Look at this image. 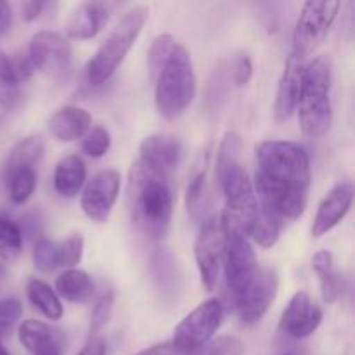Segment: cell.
<instances>
[{"mask_svg":"<svg viewBox=\"0 0 355 355\" xmlns=\"http://www.w3.org/2000/svg\"><path fill=\"white\" fill-rule=\"evenodd\" d=\"M255 194L281 220L304 215L311 189V156L293 141H263L255 148Z\"/></svg>","mask_w":355,"mask_h":355,"instance_id":"obj_1","label":"cell"},{"mask_svg":"<svg viewBox=\"0 0 355 355\" xmlns=\"http://www.w3.org/2000/svg\"><path fill=\"white\" fill-rule=\"evenodd\" d=\"M173 191L168 179L156 175L141 162L128 173V203L135 225L153 241H159L170 231L173 215Z\"/></svg>","mask_w":355,"mask_h":355,"instance_id":"obj_2","label":"cell"},{"mask_svg":"<svg viewBox=\"0 0 355 355\" xmlns=\"http://www.w3.org/2000/svg\"><path fill=\"white\" fill-rule=\"evenodd\" d=\"M148 9L144 6H135L123 14L114 24L106 40L99 45L96 54L87 62V82L92 87H101L116 73L123 59L134 47L135 40L141 35L146 21Z\"/></svg>","mask_w":355,"mask_h":355,"instance_id":"obj_3","label":"cell"},{"mask_svg":"<svg viewBox=\"0 0 355 355\" xmlns=\"http://www.w3.org/2000/svg\"><path fill=\"white\" fill-rule=\"evenodd\" d=\"M331 66L326 58H315L305 64L304 87L298 103V121L304 135L318 139L331 127Z\"/></svg>","mask_w":355,"mask_h":355,"instance_id":"obj_4","label":"cell"},{"mask_svg":"<svg viewBox=\"0 0 355 355\" xmlns=\"http://www.w3.org/2000/svg\"><path fill=\"white\" fill-rule=\"evenodd\" d=\"M196 96V75L193 59L184 45L175 51L163 66L155 82V103L159 114L168 120L180 116Z\"/></svg>","mask_w":355,"mask_h":355,"instance_id":"obj_5","label":"cell"},{"mask_svg":"<svg viewBox=\"0 0 355 355\" xmlns=\"http://www.w3.org/2000/svg\"><path fill=\"white\" fill-rule=\"evenodd\" d=\"M222 234H224V262L225 279L231 290L232 298L239 297L243 291L248 288L253 277L259 272V263H257L255 252L252 248V243L243 234L236 225L231 222L220 218Z\"/></svg>","mask_w":355,"mask_h":355,"instance_id":"obj_6","label":"cell"},{"mask_svg":"<svg viewBox=\"0 0 355 355\" xmlns=\"http://www.w3.org/2000/svg\"><path fill=\"white\" fill-rule=\"evenodd\" d=\"M338 10L340 2H331V0L328 2L311 0L304 3L293 31L295 58L305 61L321 47L335 23Z\"/></svg>","mask_w":355,"mask_h":355,"instance_id":"obj_7","label":"cell"},{"mask_svg":"<svg viewBox=\"0 0 355 355\" xmlns=\"http://www.w3.org/2000/svg\"><path fill=\"white\" fill-rule=\"evenodd\" d=\"M224 305L217 298H208L191 311L173 329L172 345L184 354H193L211 342L224 321Z\"/></svg>","mask_w":355,"mask_h":355,"instance_id":"obj_8","label":"cell"},{"mask_svg":"<svg viewBox=\"0 0 355 355\" xmlns=\"http://www.w3.org/2000/svg\"><path fill=\"white\" fill-rule=\"evenodd\" d=\"M279 277L270 267H260L257 276L239 297L234 298L236 311L243 324L253 326L262 321L277 298Z\"/></svg>","mask_w":355,"mask_h":355,"instance_id":"obj_9","label":"cell"},{"mask_svg":"<svg viewBox=\"0 0 355 355\" xmlns=\"http://www.w3.org/2000/svg\"><path fill=\"white\" fill-rule=\"evenodd\" d=\"M28 55L40 71L51 78H61L71 66V44L59 31L42 30L31 37Z\"/></svg>","mask_w":355,"mask_h":355,"instance_id":"obj_10","label":"cell"},{"mask_svg":"<svg viewBox=\"0 0 355 355\" xmlns=\"http://www.w3.org/2000/svg\"><path fill=\"white\" fill-rule=\"evenodd\" d=\"M194 259L201 284L207 291H214L218 283L222 259H224V234L217 218H205L194 243Z\"/></svg>","mask_w":355,"mask_h":355,"instance_id":"obj_11","label":"cell"},{"mask_svg":"<svg viewBox=\"0 0 355 355\" xmlns=\"http://www.w3.org/2000/svg\"><path fill=\"white\" fill-rule=\"evenodd\" d=\"M120 187L121 177L116 170H103L94 175L92 180L83 186L82 196H80V207L83 214L90 220L104 224L110 218L114 203L120 196Z\"/></svg>","mask_w":355,"mask_h":355,"instance_id":"obj_12","label":"cell"},{"mask_svg":"<svg viewBox=\"0 0 355 355\" xmlns=\"http://www.w3.org/2000/svg\"><path fill=\"white\" fill-rule=\"evenodd\" d=\"M184 148L179 139L173 135L155 134L141 142L137 162H141L156 175L168 179L170 173L179 168Z\"/></svg>","mask_w":355,"mask_h":355,"instance_id":"obj_13","label":"cell"},{"mask_svg":"<svg viewBox=\"0 0 355 355\" xmlns=\"http://www.w3.org/2000/svg\"><path fill=\"white\" fill-rule=\"evenodd\" d=\"M322 322V309L305 291H297L281 315L279 328L295 340L309 338Z\"/></svg>","mask_w":355,"mask_h":355,"instance_id":"obj_14","label":"cell"},{"mask_svg":"<svg viewBox=\"0 0 355 355\" xmlns=\"http://www.w3.org/2000/svg\"><path fill=\"white\" fill-rule=\"evenodd\" d=\"M304 73L305 61L291 54L284 64L279 87H277L276 103H274V118L277 123H284L297 113L302 87H304Z\"/></svg>","mask_w":355,"mask_h":355,"instance_id":"obj_15","label":"cell"},{"mask_svg":"<svg viewBox=\"0 0 355 355\" xmlns=\"http://www.w3.org/2000/svg\"><path fill=\"white\" fill-rule=\"evenodd\" d=\"M354 187L350 182H342L333 187L328 196L319 205L312 224V236L321 238L336 227L352 208Z\"/></svg>","mask_w":355,"mask_h":355,"instance_id":"obj_16","label":"cell"},{"mask_svg":"<svg viewBox=\"0 0 355 355\" xmlns=\"http://www.w3.org/2000/svg\"><path fill=\"white\" fill-rule=\"evenodd\" d=\"M17 336L24 349L31 355H61L62 335L59 329L37 319L23 321L17 328Z\"/></svg>","mask_w":355,"mask_h":355,"instance_id":"obj_17","label":"cell"},{"mask_svg":"<svg viewBox=\"0 0 355 355\" xmlns=\"http://www.w3.org/2000/svg\"><path fill=\"white\" fill-rule=\"evenodd\" d=\"M107 23V10L103 3H80L64 24V37L73 40H90Z\"/></svg>","mask_w":355,"mask_h":355,"instance_id":"obj_18","label":"cell"},{"mask_svg":"<svg viewBox=\"0 0 355 355\" xmlns=\"http://www.w3.org/2000/svg\"><path fill=\"white\" fill-rule=\"evenodd\" d=\"M49 132L61 142L82 139L92 127V116L87 110L78 106L59 107L47 121Z\"/></svg>","mask_w":355,"mask_h":355,"instance_id":"obj_19","label":"cell"},{"mask_svg":"<svg viewBox=\"0 0 355 355\" xmlns=\"http://www.w3.org/2000/svg\"><path fill=\"white\" fill-rule=\"evenodd\" d=\"M87 180V166L76 155H66L55 165L54 189L61 198L71 200L82 193Z\"/></svg>","mask_w":355,"mask_h":355,"instance_id":"obj_20","label":"cell"},{"mask_svg":"<svg viewBox=\"0 0 355 355\" xmlns=\"http://www.w3.org/2000/svg\"><path fill=\"white\" fill-rule=\"evenodd\" d=\"M312 269L319 277L321 297L324 304H335L343 293V277L335 266V257L328 250H321L312 257Z\"/></svg>","mask_w":355,"mask_h":355,"instance_id":"obj_21","label":"cell"},{"mask_svg":"<svg viewBox=\"0 0 355 355\" xmlns=\"http://www.w3.org/2000/svg\"><path fill=\"white\" fill-rule=\"evenodd\" d=\"M96 291L92 277L82 269H66L55 279V293L71 304H85Z\"/></svg>","mask_w":355,"mask_h":355,"instance_id":"obj_22","label":"cell"},{"mask_svg":"<svg viewBox=\"0 0 355 355\" xmlns=\"http://www.w3.org/2000/svg\"><path fill=\"white\" fill-rule=\"evenodd\" d=\"M45 153V141L42 135H28L12 146L3 165V172L17 168H37Z\"/></svg>","mask_w":355,"mask_h":355,"instance_id":"obj_23","label":"cell"},{"mask_svg":"<svg viewBox=\"0 0 355 355\" xmlns=\"http://www.w3.org/2000/svg\"><path fill=\"white\" fill-rule=\"evenodd\" d=\"M26 295L30 304L40 312L44 318L51 319V321H59L64 314L62 309L61 298L58 297L51 284H47L42 279H30L26 286Z\"/></svg>","mask_w":355,"mask_h":355,"instance_id":"obj_24","label":"cell"},{"mask_svg":"<svg viewBox=\"0 0 355 355\" xmlns=\"http://www.w3.org/2000/svg\"><path fill=\"white\" fill-rule=\"evenodd\" d=\"M283 224L284 222L276 214L259 203V217H257L253 227L250 229L248 238H252L262 248H272L279 241Z\"/></svg>","mask_w":355,"mask_h":355,"instance_id":"obj_25","label":"cell"},{"mask_svg":"<svg viewBox=\"0 0 355 355\" xmlns=\"http://www.w3.org/2000/svg\"><path fill=\"white\" fill-rule=\"evenodd\" d=\"M7 194L14 205H24L37 189V168H17L12 172H3Z\"/></svg>","mask_w":355,"mask_h":355,"instance_id":"obj_26","label":"cell"},{"mask_svg":"<svg viewBox=\"0 0 355 355\" xmlns=\"http://www.w3.org/2000/svg\"><path fill=\"white\" fill-rule=\"evenodd\" d=\"M151 270L159 293L173 295L179 291V272H177L175 260H173V257L170 253H156L153 257Z\"/></svg>","mask_w":355,"mask_h":355,"instance_id":"obj_27","label":"cell"},{"mask_svg":"<svg viewBox=\"0 0 355 355\" xmlns=\"http://www.w3.org/2000/svg\"><path fill=\"white\" fill-rule=\"evenodd\" d=\"M23 231L14 220L0 217V260L10 263L23 252Z\"/></svg>","mask_w":355,"mask_h":355,"instance_id":"obj_28","label":"cell"},{"mask_svg":"<svg viewBox=\"0 0 355 355\" xmlns=\"http://www.w3.org/2000/svg\"><path fill=\"white\" fill-rule=\"evenodd\" d=\"M21 99V82L17 80L9 55L0 51V106L12 110Z\"/></svg>","mask_w":355,"mask_h":355,"instance_id":"obj_29","label":"cell"},{"mask_svg":"<svg viewBox=\"0 0 355 355\" xmlns=\"http://www.w3.org/2000/svg\"><path fill=\"white\" fill-rule=\"evenodd\" d=\"M177 42L172 35L163 33L153 40L151 47L148 52V68H149V78L155 83L158 75L162 73L163 66L166 64L168 58L172 55V52L175 51Z\"/></svg>","mask_w":355,"mask_h":355,"instance_id":"obj_30","label":"cell"},{"mask_svg":"<svg viewBox=\"0 0 355 355\" xmlns=\"http://www.w3.org/2000/svg\"><path fill=\"white\" fill-rule=\"evenodd\" d=\"M241 153H243V141L236 132H227L222 139L220 146H218L217 153V175H220L225 168L236 165V163H241Z\"/></svg>","mask_w":355,"mask_h":355,"instance_id":"obj_31","label":"cell"},{"mask_svg":"<svg viewBox=\"0 0 355 355\" xmlns=\"http://www.w3.org/2000/svg\"><path fill=\"white\" fill-rule=\"evenodd\" d=\"M111 148V134L104 125H94L82 137V151L90 158H103Z\"/></svg>","mask_w":355,"mask_h":355,"instance_id":"obj_32","label":"cell"},{"mask_svg":"<svg viewBox=\"0 0 355 355\" xmlns=\"http://www.w3.org/2000/svg\"><path fill=\"white\" fill-rule=\"evenodd\" d=\"M33 263L35 269L47 274L59 267V243L52 239L42 238L33 248Z\"/></svg>","mask_w":355,"mask_h":355,"instance_id":"obj_33","label":"cell"},{"mask_svg":"<svg viewBox=\"0 0 355 355\" xmlns=\"http://www.w3.org/2000/svg\"><path fill=\"white\" fill-rule=\"evenodd\" d=\"M113 307H114V291L110 290L106 293H103L99 297V300L96 302L92 309V315H90V338L94 336H99V333L103 331L104 326L110 322L111 315H113Z\"/></svg>","mask_w":355,"mask_h":355,"instance_id":"obj_34","label":"cell"},{"mask_svg":"<svg viewBox=\"0 0 355 355\" xmlns=\"http://www.w3.org/2000/svg\"><path fill=\"white\" fill-rule=\"evenodd\" d=\"M83 236L82 234H71L66 238L64 241L59 243V267H66V269H76L83 257Z\"/></svg>","mask_w":355,"mask_h":355,"instance_id":"obj_35","label":"cell"},{"mask_svg":"<svg viewBox=\"0 0 355 355\" xmlns=\"http://www.w3.org/2000/svg\"><path fill=\"white\" fill-rule=\"evenodd\" d=\"M23 315V304L17 298L0 300V342L10 335Z\"/></svg>","mask_w":355,"mask_h":355,"instance_id":"obj_36","label":"cell"},{"mask_svg":"<svg viewBox=\"0 0 355 355\" xmlns=\"http://www.w3.org/2000/svg\"><path fill=\"white\" fill-rule=\"evenodd\" d=\"M205 193H207V173L200 172L193 177L191 184L187 186L186 194L187 211H189L194 218L200 217V215L203 214Z\"/></svg>","mask_w":355,"mask_h":355,"instance_id":"obj_37","label":"cell"},{"mask_svg":"<svg viewBox=\"0 0 355 355\" xmlns=\"http://www.w3.org/2000/svg\"><path fill=\"white\" fill-rule=\"evenodd\" d=\"M189 355H245V343L236 336H220Z\"/></svg>","mask_w":355,"mask_h":355,"instance_id":"obj_38","label":"cell"},{"mask_svg":"<svg viewBox=\"0 0 355 355\" xmlns=\"http://www.w3.org/2000/svg\"><path fill=\"white\" fill-rule=\"evenodd\" d=\"M232 69V82L236 83L238 87H245L246 83L252 80L253 75V62L250 59V55L241 54L234 59L231 66Z\"/></svg>","mask_w":355,"mask_h":355,"instance_id":"obj_39","label":"cell"},{"mask_svg":"<svg viewBox=\"0 0 355 355\" xmlns=\"http://www.w3.org/2000/svg\"><path fill=\"white\" fill-rule=\"evenodd\" d=\"M10 66H12L14 73H16L17 80L23 82V80H28L35 73V66L31 62L28 52H16L12 58H9Z\"/></svg>","mask_w":355,"mask_h":355,"instance_id":"obj_40","label":"cell"},{"mask_svg":"<svg viewBox=\"0 0 355 355\" xmlns=\"http://www.w3.org/2000/svg\"><path fill=\"white\" fill-rule=\"evenodd\" d=\"M76 355H106V340L103 336H94Z\"/></svg>","mask_w":355,"mask_h":355,"instance_id":"obj_41","label":"cell"},{"mask_svg":"<svg viewBox=\"0 0 355 355\" xmlns=\"http://www.w3.org/2000/svg\"><path fill=\"white\" fill-rule=\"evenodd\" d=\"M134 355H189V354H184L180 350H177L172 343H158V345H153L149 349L141 350V352L134 354Z\"/></svg>","mask_w":355,"mask_h":355,"instance_id":"obj_42","label":"cell"},{"mask_svg":"<svg viewBox=\"0 0 355 355\" xmlns=\"http://www.w3.org/2000/svg\"><path fill=\"white\" fill-rule=\"evenodd\" d=\"M45 2H40V0H30V2H23L21 9H23V17L24 21H35L44 10Z\"/></svg>","mask_w":355,"mask_h":355,"instance_id":"obj_43","label":"cell"},{"mask_svg":"<svg viewBox=\"0 0 355 355\" xmlns=\"http://www.w3.org/2000/svg\"><path fill=\"white\" fill-rule=\"evenodd\" d=\"M10 19H12V10L7 2H0V33H6L10 26Z\"/></svg>","mask_w":355,"mask_h":355,"instance_id":"obj_44","label":"cell"},{"mask_svg":"<svg viewBox=\"0 0 355 355\" xmlns=\"http://www.w3.org/2000/svg\"><path fill=\"white\" fill-rule=\"evenodd\" d=\"M3 277H6V267H3L2 263H0V283H2V281H3Z\"/></svg>","mask_w":355,"mask_h":355,"instance_id":"obj_45","label":"cell"},{"mask_svg":"<svg viewBox=\"0 0 355 355\" xmlns=\"http://www.w3.org/2000/svg\"><path fill=\"white\" fill-rule=\"evenodd\" d=\"M0 355H9V352H7V350L3 349V345H2V343H0Z\"/></svg>","mask_w":355,"mask_h":355,"instance_id":"obj_46","label":"cell"},{"mask_svg":"<svg viewBox=\"0 0 355 355\" xmlns=\"http://www.w3.org/2000/svg\"><path fill=\"white\" fill-rule=\"evenodd\" d=\"M286 355H288V354H286Z\"/></svg>","mask_w":355,"mask_h":355,"instance_id":"obj_47","label":"cell"}]
</instances>
